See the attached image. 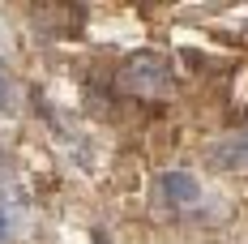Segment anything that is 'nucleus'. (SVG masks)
Instances as JSON below:
<instances>
[{
    "instance_id": "obj_1",
    "label": "nucleus",
    "mask_w": 248,
    "mask_h": 244,
    "mask_svg": "<svg viewBox=\"0 0 248 244\" xmlns=\"http://www.w3.org/2000/svg\"><path fill=\"white\" fill-rule=\"evenodd\" d=\"M120 90L133 98H163L171 90V65L158 51H133L120 65Z\"/></svg>"
},
{
    "instance_id": "obj_2",
    "label": "nucleus",
    "mask_w": 248,
    "mask_h": 244,
    "mask_svg": "<svg viewBox=\"0 0 248 244\" xmlns=\"http://www.w3.org/2000/svg\"><path fill=\"white\" fill-rule=\"evenodd\" d=\"M210 167H218V171L248 167V129H240V133H231V137L210 146Z\"/></svg>"
},
{
    "instance_id": "obj_3",
    "label": "nucleus",
    "mask_w": 248,
    "mask_h": 244,
    "mask_svg": "<svg viewBox=\"0 0 248 244\" xmlns=\"http://www.w3.org/2000/svg\"><path fill=\"white\" fill-rule=\"evenodd\" d=\"M158 189H163V197L171 201V206H197L201 201V184L193 171H167L163 180H158Z\"/></svg>"
},
{
    "instance_id": "obj_4",
    "label": "nucleus",
    "mask_w": 248,
    "mask_h": 244,
    "mask_svg": "<svg viewBox=\"0 0 248 244\" xmlns=\"http://www.w3.org/2000/svg\"><path fill=\"white\" fill-rule=\"evenodd\" d=\"M22 206L17 201H4L0 197V240H9V236H17V227H22Z\"/></svg>"
},
{
    "instance_id": "obj_5",
    "label": "nucleus",
    "mask_w": 248,
    "mask_h": 244,
    "mask_svg": "<svg viewBox=\"0 0 248 244\" xmlns=\"http://www.w3.org/2000/svg\"><path fill=\"white\" fill-rule=\"evenodd\" d=\"M9 103V81H4V73H0V107Z\"/></svg>"
}]
</instances>
